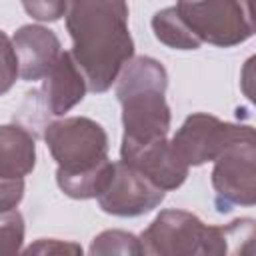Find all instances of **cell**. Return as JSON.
Segmentation results:
<instances>
[{"mask_svg": "<svg viewBox=\"0 0 256 256\" xmlns=\"http://www.w3.org/2000/svg\"><path fill=\"white\" fill-rule=\"evenodd\" d=\"M24 178H2L0 176V212L12 210L22 202Z\"/></svg>", "mask_w": 256, "mask_h": 256, "instance_id": "cell-19", "label": "cell"}, {"mask_svg": "<svg viewBox=\"0 0 256 256\" xmlns=\"http://www.w3.org/2000/svg\"><path fill=\"white\" fill-rule=\"evenodd\" d=\"M152 32L158 42H162L168 48L174 50H198L202 42L192 34V30L186 26V22L180 18L174 6L158 10L152 16Z\"/></svg>", "mask_w": 256, "mask_h": 256, "instance_id": "cell-13", "label": "cell"}, {"mask_svg": "<svg viewBox=\"0 0 256 256\" xmlns=\"http://www.w3.org/2000/svg\"><path fill=\"white\" fill-rule=\"evenodd\" d=\"M24 252L26 254H66V252L82 254V248L78 244H74V242H62V240H56V238H50V240L42 238L36 244L28 246Z\"/></svg>", "mask_w": 256, "mask_h": 256, "instance_id": "cell-20", "label": "cell"}, {"mask_svg": "<svg viewBox=\"0 0 256 256\" xmlns=\"http://www.w3.org/2000/svg\"><path fill=\"white\" fill-rule=\"evenodd\" d=\"M142 252L150 256H218L228 254L224 228L208 226L186 210H162L140 234Z\"/></svg>", "mask_w": 256, "mask_h": 256, "instance_id": "cell-4", "label": "cell"}, {"mask_svg": "<svg viewBox=\"0 0 256 256\" xmlns=\"http://www.w3.org/2000/svg\"><path fill=\"white\" fill-rule=\"evenodd\" d=\"M12 46L18 58V76L26 82L42 80L62 54L58 36L40 24L20 26L12 36Z\"/></svg>", "mask_w": 256, "mask_h": 256, "instance_id": "cell-10", "label": "cell"}, {"mask_svg": "<svg viewBox=\"0 0 256 256\" xmlns=\"http://www.w3.org/2000/svg\"><path fill=\"white\" fill-rule=\"evenodd\" d=\"M174 8L202 44L232 48L254 34L250 0H176Z\"/></svg>", "mask_w": 256, "mask_h": 256, "instance_id": "cell-5", "label": "cell"}, {"mask_svg": "<svg viewBox=\"0 0 256 256\" xmlns=\"http://www.w3.org/2000/svg\"><path fill=\"white\" fill-rule=\"evenodd\" d=\"M24 242V218L12 208L0 212V254H16Z\"/></svg>", "mask_w": 256, "mask_h": 256, "instance_id": "cell-15", "label": "cell"}, {"mask_svg": "<svg viewBox=\"0 0 256 256\" xmlns=\"http://www.w3.org/2000/svg\"><path fill=\"white\" fill-rule=\"evenodd\" d=\"M224 238L228 244V254H252L254 240V220L238 218L224 226Z\"/></svg>", "mask_w": 256, "mask_h": 256, "instance_id": "cell-16", "label": "cell"}, {"mask_svg": "<svg viewBox=\"0 0 256 256\" xmlns=\"http://www.w3.org/2000/svg\"><path fill=\"white\" fill-rule=\"evenodd\" d=\"M44 142L58 164L60 190L76 200L96 198L112 170L106 130L92 118L70 116L50 122Z\"/></svg>", "mask_w": 256, "mask_h": 256, "instance_id": "cell-2", "label": "cell"}, {"mask_svg": "<svg viewBox=\"0 0 256 256\" xmlns=\"http://www.w3.org/2000/svg\"><path fill=\"white\" fill-rule=\"evenodd\" d=\"M36 166L34 136L20 124L0 126V176L24 178Z\"/></svg>", "mask_w": 256, "mask_h": 256, "instance_id": "cell-12", "label": "cell"}, {"mask_svg": "<svg viewBox=\"0 0 256 256\" xmlns=\"http://www.w3.org/2000/svg\"><path fill=\"white\" fill-rule=\"evenodd\" d=\"M88 86L84 74L76 66L70 52H62L52 66V70L44 76L42 84V100L44 108L52 116H64L78 102H82Z\"/></svg>", "mask_w": 256, "mask_h": 256, "instance_id": "cell-11", "label": "cell"}, {"mask_svg": "<svg viewBox=\"0 0 256 256\" xmlns=\"http://www.w3.org/2000/svg\"><path fill=\"white\" fill-rule=\"evenodd\" d=\"M250 132H254L252 126L224 122L206 112H194L182 122L170 144L180 160L190 168L214 162L226 146Z\"/></svg>", "mask_w": 256, "mask_h": 256, "instance_id": "cell-7", "label": "cell"}, {"mask_svg": "<svg viewBox=\"0 0 256 256\" xmlns=\"http://www.w3.org/2000/svg\"><path fill=\"white\" fill-rule=\"evenodd\" d=\"M164 196L166 192L162 188L120 160L114 162L112 176L106 188L100 192L98 204L106 214L132 218L154 210L164 200Z\"/></svg>", "mask_w": 256, "mask_h": 256, "instance_id": "cell-8", "label": "cell"}, {"mask_svg": "<svg viewBox=\"0 0 256 256\" xmlns=\"http://www.w3.org/2000/svg\"><path fill=\"white\" fill-rule=\"evenodd\" d=\"M120 160L142 176H146L152 184L166 190H176L188 178V166L174 152L168 138H156L148 142H128L122 140Z\"/></svg>", "mask_w": 256, "mask_h": 256, "instance_id": "cell-9", "label": "cell"}, {"mask_svg": "<svg viewBox=\"0 0 256 256\" xmlns=\"http://www.w3.org/2000/svg\"><path fill=\"white\" fill-rule=\"evenodd\" d=\"M92 256H108V254H122V256H140L142 244L140 238L132 232L124 230H104L100 232L88 250Z\"/></svg>", "mask_w": 256, "mask_h": 256, "instance_id": "cell-14", "label": "cell"}, {"mask_svg": "<svg viewBox=\"0 0 256 256\" xmlns=\"http://www.w3.org/2000/svg\"><path fill=\"white\" fill-rule=\"evenodd\" d=\"M168 74L162 62L150 56H132L116 78V98L122 106V140L148 142L166 138L170 106L164 98Z\"/></svg>", "mask_w": 256, "mask_h": 256, "instance_id": "cell-3", "label": "cell"}, {"mask_svg": "<svg viewBox=\"0 0 256 256\" xmlns=\"http://www.w3.org/2000/svg\"><path fill=\"white\" fill-rule=\"evenodd\" d=\"M66 30L72 58L94 94L106 92L134 56L126 0H70Z\"/></svg>", "mask_w": 256, "mask_h": 256, "instance_id": "cell-1", "label": "cell"}, {"mask_svg": "<svg viewBox=\"0 0 256 256\" xmlns=\"http://www.w3.org/2000/svg\"><path fill=\"white\" fill-rule=\"evenodd\" d=\"M26 14L38 22H56L66 16L70 0H20Z\"/></svg>", "mask_w": 256, "mask_h": 256, "instance_id": "cell-18", "label": "cell"}, {"mask_svg": "<svg viewBox=\"0 0 256 256\" xmlns=\"http://www.w3.org/2000/svg\"><path fill=\"white\" fill-rule=\"evenodd\" d=\"M18 78V58L12 40L4 30H0V96H4Z\"/></svg>", "mask_w": 256, "mask_h": 256, "instance_id": "cell-17", "label": "cell"}, {"mask_svg": "<svg viewBox=\"0 0 256 256\" xmlns=\"http://www.w3.org/2000/svg\"><path fill=\"white\" fill-rule=\"evenodd\" d=\"M212 188L218 210L230 206H254L256 202V136L254 132L226 146L214 160Z\"/></svg>", "mask_w": 256, "mask_h": 256, "instance_id": "cell-6", "label": "cell"}]
</instances>
